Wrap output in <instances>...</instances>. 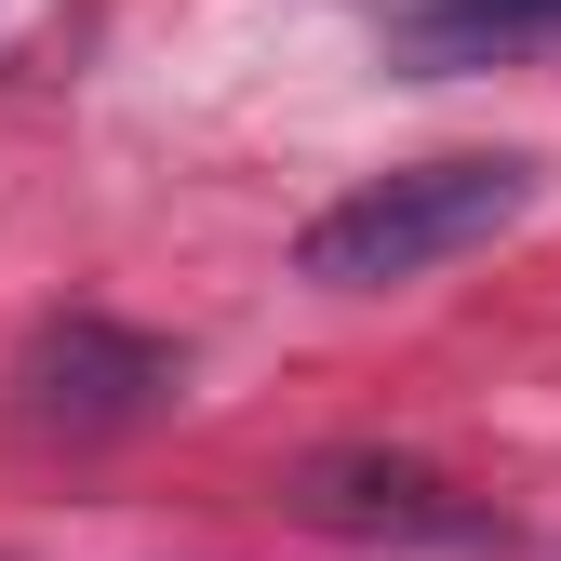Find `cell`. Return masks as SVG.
<instances>
[{
    "label": "cell",
    "instance_id": "6da1fadb",
    "mask_svg": "<svg viewBox=\"0 0 561 561\" xmlns=\"http://www.w3.org/2000/svg\"><path fill=\"white\" fill-rule=\"evenodd\" d=\"M522 215H535V161H522V148L414 161V174L347 187L334 215H308L295 280H321V295H388V280H428V267L481 254V241H495V228H522Z\"/></svg>",
    "mask_w": 561,
    "mask_h": 561
},
{
    "label": "cell",
    "instance_id": "7a4b0ae2",
    "mask_svg": "<svg viewBox=\"0 0 561 561\" xmlns=\"http://www.w3.org/2000/svg\"><path fill=\"white\" fill-rule=\"evenodd\" d=\"M187 388V347L161 334H134V321H94V308H67L14 347V414L41 442H121V428H148V414Z\"/></svg>",
    "mask_w": 561,
    "mask_h": 561
},
{
    "label": "cell",
    "instance_id": "277c9868",
    "mask_svg": "<svg viewBox=\"0 0 561 561\" xmlns=\"http://www.w3.org/2000/svg\"><path fill=\"white\" fill-rule=\"evenodd\" d=\"M508 41H561V0H428L414 54H508Z\"/></svg>",
    "mask_w": 561,
    "mask_h": 561
},
{
    "label": "cell",
    "instance_id": "3957f363",
    "mask_svg": "<svg viewBox=\"0 0 561 561\" xmlns=\"http://www.w3.org/2000/svg\"><path fill=\"white\" fill-rule=\"evenodd\" d=\"M308 522L334 535H414V548H468L481 508L455 495L442 468H414V455H375V442H334V455H295V481H280Z\"/></svg>",
    "mask_w": 561,
    "mask_h": 561
}]
</instances>
